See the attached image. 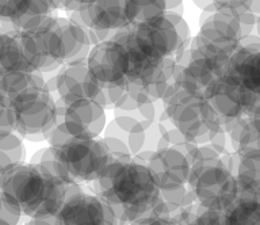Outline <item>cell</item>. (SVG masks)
Returning <instances> with one entry per match:
<instances>
[{
  "mask_svg": "<svg viewBox=\"0 0 260 225\" xmlns=\"http://www.w3.org/2000/svg\"><path fill=\"white\" fill-rule=\"evenodd\" d=\"M14 132L28 141L48 140L60 122V106L45 86L31 87L8 99Z\"/></svg>",
  "mask_w": 260,
  "mask_h": 225,
  "instance_id": "6",
  "label": "cell"
},
{
  "mask_svg": "<svg viewBox=\"0 0 260 225\" xmlns=\"http://www.w3.org/2000/svg\"><path fill=\"white\" fill-rule=\"evenodd\" d=\"M187 186L202 208L223 212L237 200V182L218 152L198 145Z\"/></svg>",
  "mask_w": 260,
  "mask_h": 225,
  "instance_id": "3",
  "label": "cell"
},
{
  "mask_svg": "<svg viewBox=\"0 0 260 225\" xmlns=\"http://www.w3.org/2000/svg\"><path fill=\"white\" fill-rule=\"evenodd\" d=\"M73 182L54 159L50 148H44L28 163L15 164L2 175L0 190L28 218L54 217Z\"/></svg>",
  "mask_w": 260,
  "mask_h": 225,
  "instance_id": "1",
  "label": "cell"
},
{
  "mask_svg": "<svg viewBox=\"0 0 260 225\" xmlns=\"http://www.w3.org/2000/svg\"><path fill=\"white\" fill-rule=\"evenodd\" d=\"M45 84L46 82L40 72H11L0 75V91L8 99L23 92L27 88Z\"/></svg>",
  "mask_w": 260,
  "mask_h": 225,
  "instance_id": "22",
  "label": "cell"
},
{
  "mask_svg": "<svg viewBox=\"0 0 260 225\" xmlns=\"http://www.w3.org/2000/svg\"><path fill=\"white\" fill-rule=\"evenodd\" d=\"M53 218L57 225H118L109 205L92 188H83V184L69 190Z\"/></svg>",
  "mask_w": 260,
  "mask_h": 225,
  "instance_id": "11",
  "label": "cell"
},
{
  "mask_svg": "<svg viewBox=\"0 0 260 225\" xmlns=\"http://www.w3.org/2000/svg\"><path fill=\"white\" fill-rule=\"evenodd\" d=\"M48 2H49V5L52 6L54 10L60 9L61 7V0H48Z\"/></svg>",
  "mask_w": 260,
  "mask_h": 225,
  "instance_id": "34",
  "label": "cell"
},
{
  "mask_svg": "<svg viewBox=\"0 0 260 225\" xmlns=\"http://www.w3.org/2000/svg\"><path fill=\"white\" fill-rule=\"evenodd\" d=\"M194 3L198 6L199 9L203 10L205 13H215L213 0H194Z\"/></svg>",
  "mask_w": 260,
  "mask_h": 225,
  "instance_id": "31",
  "label": "cell"
},
{
  "mask_svg": "<svg viewBox=\"0 0 260 225\" xmlns=\"http://www.w3.org/2000/svg\"><path fill=\"white\" fill-rule=\"evenodd\" d=\"M115 34L130 41L146 56L154 60H164L174 57V54H179L180 40L178 31L166 15L133 23L117 30Z\"/></svg>",
  "mask_w": 260,
  "mask_h": 225,
  "instance_id": "10",
  "label": "cell"
},
{
  "mask_svg": "<svg viewBox=\"0 0 260 225\" xmlns=\"http://www.w3.org/2000/svg\"><path fill=\"white\" fill-rule=\"evenodd\" d=\"M225 71L235 76L248 91L260 97V38L252 34L241 38Z\"/></svg>",
  "mask_w": 260,
  "mask_h": 225,
  "instance_id": "18",
  "label": "cell"
},
{
  "mask_svg": "<svg viewBox=\"0 0 260 225\" xmlns=\"http://www.w3.org/2000/svg\"><path fill=\"white\" fill-rule=\"evenodd\" d=\"M22 217L19 208L0 190V225H19Z\"/></svg>",
  "mask_w": 260,
  "mask_h": 225,
  "instance_id": "26",
  "label": "cell"
},
{
  "mask_svg": "<svg viewBox=\"0 0 260 225\" xmlns=\"http://www.w3.org/2000/svg\"><path fill=\"white\" fill-rule=\"evenodd\" d=\"M205 99L217 113L223 132L226 133L240 119L245 118L249 114L260 97L248 91L235 76L225 71L211 84L205 95Z\"/></svg>",
  "mask_w": 260,
  "mask_h": 225,
  "instance_id": "9",
  "label": "cell"
},
{
  "mask_svg": "<svg viewBox=\"0 0 260 225\" xmlns=\"http://www.w3.org/2000/svg\"><path fill=\"white\" fill-rule=\"evenodd\" d=\"M222 213L225 225H260V204L256 201L237 198Z\"/></svg>",
  "mask_w": 260,
  "mask_h": 225,
  "instance_id": "21",
  "label": "cell"
},
{
  "mask_svg": "<svg viewBox=\"0 0 260 225\" xmlns=\"http://www.w3.org/2000/svg\"><path fill=\"white\" fill-rule=\"evenodd\" d=\"M105 109L93 99H83L60 106V121L73 137L98 139L106 127Z\"/></svg>",
  "mask_w": 260,
  "mask_h": 225,
  "instance_id": "15",
  "label": "cell"
},
{
  "mask_svg": "<svg viewBox=\"0 0 260 225\" xmlns=\"http://www.w3.org/2000/svg\"><path fill=\"white\" fill-rule=\"evenodd\" d=\"M48 0H0V29L26 31L53 17Z\"/></svg>",
  "mask_w": 260,
  "mask_h": 225,
  "instance_id": "17",
  "label": "cell"
},
{
  "mask_svg": "<svg viewBox=\"0 0 260 225\" xmlns=\"http://www.w3.org/2000/svg\"><path fill=\"white\" fill-rule=\"evenodd\" d=\"M26 225H57L53 217H42V218H30Z\"/></svg>",
  "mask_w": 260,
  "mask_h": 225,
  "instance_id": "32",
  "label": "cell"
},
{
  "mask_svg": "<svg viewBox=\"0 0 260 225\" xmlns=\"http://www.w3.org/2000/svg\"><path fill=\"white\" fill-rule=\"evenodd\" d=\"M11 72H36L24 57L19 38L14 30L0 29V75Z\"/></svg>",
  "mask_w": 260,
  "mask_h": 225,
  "instance_id": "20",
  "label": "cell"
},
{
  "mask_svg": "<svg viewBox=\"0 0 260 225\" xmlns=\"http://www.w3.org/2000/svg\"><path fill=\"white\" fill-rule=\"evenodd\" d=\"M161 101L167 118L191 143L205 145L213 136L223 132L221 119L210 103L175 80L171 82Z\"/></svg>",
  "mask_w": 260,
  "mask_h": 225,
  "instance_id": "4",
  "label": "cell"
},
{
  "mask_svg": "<svg viewBox=\"0 0 260 225\" xmlns=\"http://www.w3.org/2000/svg\"><path fill=\"white\" fill-rule=\"evenodd\" d=\"M129 225H178V222L172 220V218H168V217L149 213V214L140 217V218H137L133 222H130Z\"/></svg>",
  "mask_w": 260,
  "mask_h": 225,
  "instance_id": "29",
  "label": "cell"
},
{
  "mask_svg": "<svg viewBox=\"0 0 260 225\" xmlns=\"http://www.w3.org/2000/svg\"><path fill=\"white\" fill-rule=\"evenodd\" d=\"M85 62L93 78L103 87L117 86L126 82L129 57L125 48L113 38L93 45Z\"/></svg>",
  "mask_w": 260,
  "mask_h": 225,
  "instance_id": "14",
  "label": "cell"
},
{
  "mask_svg": "<svg viewBox=\"0 0 260 225\" xmlns=\"http://www.w3.org/2000/svg\"><path fill=\"white\" fill-rule=\"evenodd\" d=\"M178 225H225V221H223L222 212L205 209L199 205L197 212L192 214L190 220L184 221V222H178Z\"/></svg>",
  "mask_w": 260,
  "mask_h": 225,
  "instance_id": "25",
  "label": "cell"
},
{
  "mask_svg": "<svg viewBox=\"0 0 260 225\" xmlns=\"http://www.w3.org/2000/svg\"><path fill=\"white\" fill-rule=\"evenodd\" d=\"M247 118L252 122V125L260 131V99L256 102V105L252 107V110L249 111V114L247 115Z\"/></svg>",
  "mask_w": 260,
  "mask_h": 225,
  "instance_id": "30",
  "label": "cell"
},
{
  "mask_svg": "<svg viewBox=\"0 0 260 225\" xmlns=\"http://www.w3.org/2000/svg\"><path fill=\"white\" fill-rule=\"evenodd\" d=\"M16 34L24 57L36 72H52L65 66L60 18L50 17L34 29Z\"/></svg>",
  "mask_w": 260,
  "mask_h": 225,
  "instance_id": "7",
  "label": "cell"
},
{
  "mask_svg": "<svg viewBox=\"0 0 260 225\" xmlns=\"http://www.w3.org/2000/svg\"><path fill=\"white\" fill-rule=\"evenodd\" d=\"M53 86H46L48 90L57 94V103L65 106L83 99H93L107 107L105 87L93 78L87 62L67 64L58 70V74L50 79Z\"/></svg>",
  "mask_w": 260,
  "mask_h": 225,
  "instance_id": "12",
  "label": "cell"
},
{
  "mask_svg": "<svg viewBox=\"0 0 260 225\" xmlns=\"http://www.w3.org/2000/svg\"><path fill=\"white\" fill-rule=\"evenodd\" d=\"M164 3L167 11H175L178 7L182 9V0H164Z\"/></svg>",
  "mask_w": 260,
  "mask_h": 225,
  "instance_id": "33",
  "label": "cell"
},
{
  "mask_svg": "<svg viewBox=\"0 0 260 225\" xmlns=\"http://www.w3.org/2000/svg\"><path fill=\"white\" fill-rule=\"evenodd\" d=\"M48 141L57 163L77 184H92L113 162L101 139L73 137L61 121L50 132Z\"/></svg>",
  "mask_w": 260,
  "mask_h": 225,
  "instance_id": "5",
  "label": "cell"
},
{
  "mask_svg": "<svg viewBox=\"0 0 260 225\" xmlns=\"http://www.w3.org/2000/svg\"><path fill=\"white\" fill-rule=\"evenodd\" d=\"M148 127L142 125L133 117L115 113L114 119L109 125H106L103 136H110L121 140L126 147L129 148L133 157L144 149L145 145V131Z\"/></svg>",
  "mask_w": 260,
  "mask_h": 225,
  "instance_id": "19",
  "label": "cell"
},
{
  "mask_svg": "<svg viewBox=\"0 0 260 225\" xmlns=\"http://www.w3.org/2000/svg\"><path fill=\"white\" fill-rule=\"evenodd\" d=\"M241 38L239 21L232 15L215 11L209 13L206 19H203L191 48L222 66H228L231 56L239 48Z\"/></svg>",
  "mask_w": 260,
  "mask_h": 225,
  "instance_id": "8",
  "label": "cell"
},
{
  "mask_svg": "<svg viewBox=\"0 0 260 225\" xmlns=\"http://www.w3.org/2000/svg\"><path fill=\"white\" fill-rule=\"evenodd\" d=\"M3 170H2V168H0V183H2V175H3Z\"/></svg>",
  "mask_w": 260,
  "mask_h": 225,
  "instance_id": "36",
  "label": "cell"
},
{
  "mask_svg": "<svg viewBox=\"0 0 260 225\" xmlns=\"http://www.w3.org/2000/svg\"><path fill=\"white\" fill-rule=\"evenodd\" d=\"M101 140L113 162L114 160H127L133 157L129 148L126 147L121 140L115 139V137H110V136H103Z\"/></svg>",
  "mask_w": 260,
  "mask_h": 225,
  "instance_id": "27",
  "label": "cell"
},
{
  "mask_svg": "<svg viewBox=\"0 0 260 225\" xmlns=\"http://www.w3.org/2000/svg\"><path fill=\"white\" fill-rule=\"evenodd\" d=\"M136 2H137L138 14L134 23L161 17L167 11L164 0H136Z\"/></svg>",
  "mask_w": 260,
  "mask_h": 225,
  "instance_id": "24",
  "label": "cell"
},
{
  "mask_svg": "<svg viewBox=\"0 0 260 225\" xmlns=\"http://www.w3.org/2000/svg\"><path fill=\"white\" fill-rule=\"evenodd\" d=\"M256 29H257V33H259V34H257V37L260 38V22L257 23V26H256Z\"/></svg>",
  "mask_w": 260,
  "mask_h": 225,
  "instance_id": "35",
  "label": "cell"
},
{
  "mask_svg": "<svg viewBox=\"0 0 260 225\" xmlns=\"http://www.w3.org/2000/svg\"><path fill=\"white\" fill-rule=\"evenodd\" d=\"M10 132H14V123H12L10 101H8L7 97L0 91V137L4 135H7Z\"/></svg>",
  "mask_w": 260,
  "mask_h": 225,
  "instance_id": "28",
  "label": "cell"
},
{
  "mask_svg": "<svg viewBox=\"0 0 260 225\" xmlns=\"http://www.w3.org/2000/svg\"><path fill=\"white\" fill-rule=\"evenodd\" d=\"M158 190H175L187 186L190 176V162L174 147L156 149L146 162Z\"/></svg>",
  "mask_w": 260,
  "mask_h": 225,
  "instance_id": "16",
  "label": "cell"
},
{
  "mask_svg": "<svg viewBox=\"0 0 260 225\" xmlns=\"http://www.w3.org/2000/svg\"><path fill=\"white\" fill-rule=\"evenodd\" d=\"M26 149L23 139L16 132H10L0 137V168L6 171L15 164L24 163Z\"/></svg>",
  "mask_w": 260,
  "mask_h": 225,
  "instance_id": "23",
  "label": "cell"
},
{
  "mask_svg": "<svg viewBox=\"0 0 260 225\" xmlns=\"http://www.w3.org/2000/svg\"><path fill=\"white\" fill-rule=\"evenodd\" d=\"M91 186L111 208L118 225H129L152 213L158 197L148 166L134 157L109 163Z\"/></svg>",
  "mask_w": 260,
  "mask_h": 225,
  "instance_id": "2",
  "label": "cell"
},
{
  "mask_svg": "<svg viewBox=\"0 0 260 225\" xmlns=\"http://www.w3.org/2000/svg\"><path fill=\"white\" fill-rule=\"evenodd\" d=\"M136 0H96L79 11H73L72 19L87 30L117 31L133 25L137 19Z\"/></svg>",
  "mask_w": 260,
  "mask_h": 225,
  "instance_id": "13",
  "label": "cell"
}]
</instances>
